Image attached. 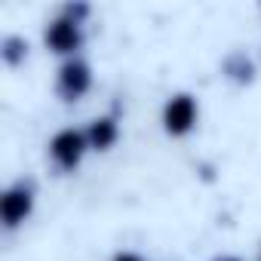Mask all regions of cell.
<instances>
[{"mask_svg": "<svg viewBox=\"0 0 261 261\" xmlns=\"http://www.w3.org/2000/svg\"><path fill=\"white\" fill-rule=\"evenodd\" d=\"M89 16V7L86 4H68L62 7L43 28V43L53 56H62V59H77V53L83 49V22Z\"/></svg>", "mask_w": 261, "mask_h": 261, "instance_id": "6da1fadb", "label": "cell"}, {"mask_svg": "<svg viewBox=\"0 0 261 261\" xmlns=\"http://www.w3.org/2000/svg\"><path fill=\"white\" fill-rule=\"evenodd\" d=\"M89 154V142H86V133L83 129H74V126H65L49 139L46 145V157L53 163V169L59 175H68L74 169H80L83 157Z\"/></svg>", "mask_w": 261, "mask_h": 261, "instance_id": "7a4b0ae2", "label": "cell"}, {"mask_svg": "<svg viewBox=\"0 0 261 261\" xmlns=\"http://www.w3.org/2000/svg\"><path fill=\"white\" fill-rule=\"evenodd\" d=\"M200 120V101L191 92H175L166 98L163 111H160V123H163V133L169 139H185L197 129Z\"/></svg>", "mask_w": 261, "mask_h": 261, "instance_id": "3957f363", "label": "cell"}, {"mask_svg": "<svg viewBox=\"0 0 261 261\" xmlns=\"http://www.w3.org/2000/svg\"><path fill=\"white\" fill-rule=\"evenodd\" d=\"M34 203H37V191H34V185L25 181V178L13 181L4 194H0V221H4V227H7V230L22 227V224L31 218Z\"/></svg>", "mask_w": 261, "mask_h": 261, "instance_id": "277c9868", "label": "cell"}, {"mask_svg": "<svg viewBox=\"0 0 261 261\" xmlns=\"http://www.w3.org/2000/svg\"><path fill=\"white\" fill-rule=\"evenodd\" d=\"M89 89H92V68H89V62H83L80 56L77 59H65L59 65V71H56V95L65 105H74Z\"/></svg>", "mask_w": 261, "mask_h": 261, "instance_id": "5b68a950", "label": "cell"}, {"mask_svg": "<svg viewBox=\"0 0 261 261\" xmlns=\"http://www.w3.org/2000/svg\"><path fill=\"white\" fill-rule=\"evenodd\" d=\"M83 133H86L89 151L108 154V151L120 142V117H117V114H101V117L89 120V126L83 129Z\"/></svg>", "mask_w": 261, "mask_h": 261, "instance_id": "8992f818", "label": "cell"}, {"mask_svg": "<svg viewBox=\"0 0 261 261\" xmlns=\"http://www.w3.org/2000/svg\"><path fill=\"white\" fill-rule=\"evenodd\" d=\"M221 71H224L227 80H233V83H240V86H246V83L255 80V62H252L246 53H240V49H233L230 56H224Z\"/></svg>", "mask_w": 261, "mask_h": 261, "instance_id": "52a82bcc", "label": "cell"}, {"mask_svg": "<svg viewBox=\"0 0 261 261\" xmlns=\"http://www.w3.org/2000/svg\"><path fill=\"white\" fill-rule=\"evenodd\" d=\"M0 59H4V65H10V68L25 65V59H28V40L19 37V34H7L4 40H0Z\"/></svg>", "mask_w": 261, "mask_h": 261, "instance_id": "ba28073f", "label": "cell"}, {"mask_svg": "<svg viewBox=\"0 0 261 261\" xmlns=\"http://www.w3.org/2000/svg\"><path fill=\"white\" fill-rule=\"evenodd\" d=\"M111 261H145V255H139V252H129V249H123V252H117Z\"/></svg>", "mask_w": 261, "mask_h": 261, "instance_id": "9c48e42d", "label": "cell"}, {"mask_svg": "<svg viewBox=\"0 0 261 261\" xmlns=\"http://www.w3.org/2000/svg\"><path fill=\"white\" fill-rule=\"evenodd\" d=\"M212 261H243V258H237V255H218V258H212Z\"/></svg>", "mask_w": 261, "mask_h": 261, "instance_id": "30bf717a", "label": "cell"}, {"mask_svg": "<svg viewBox=\"0 0 261 261\" xmlns=\"http://www.w3.org/2000/svg\"><path fill=\"white\" fill-rule=\"evenodd\" d=\"M258 261H261V255H258Z\"/></svg>", "mask_w": 261, "mask_h": 261, "instance_id": "8fae6325", "label": "cell"}]
</instances>
